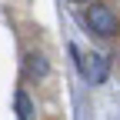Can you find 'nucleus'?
<instances>
[{
  "mask_svg": "<svg viewBox=\"0 0 120 120\" xmlns=\"http://www.w3.org/2000/svg\"><path fill=\"white\" fill-rule=\"evenodd\" d=\"M87 23H90V30H94L97 37H113L117 30H120L117 13H113L107 4H90V7H87Z\"/></svg>",
  "mask_w": 120,
  "mask_h": 120,
  "instance_id": "nucleus-1",
  "label": "nucleus"
},
{
  "mask_svg": "<svg viewBox=\"0 0 120 120\" xmlns=\"http://www.w3.org/2000/svg\"><path fill=\"white\" fill-rule=\"evenodd\" d=\"M73 57H77V67H80V73H83L87 83H103L107 80V73H110V60L107 57H100V53H80L77 47H73Z\"/></svg>",
  "mask_w": 120,
  "mask_h": 120,
  "instance_id": "nucleus-2",
  "label": "nucleus"
},
{
  "mask_svg": "<svg viewBox=\"0 0 120 120\" xmlns=\"http://www.w3.org/2000/svg\"><path fill=\"white\" fill-rule=\"evenodd\" d=\"M23 70H27L30 80H43V77L50 73V64H47L43 53H27V57H23Z\"/></svg>",
  "mask_w": 120,
  "mask_h": 120,
  "instance_id": "nucleus-3",
  "label": "nucleus"
},
{
  "mask_svg": "<svg viewBox=\"0 0 120 120\" xmlns=\"http://www.w3.org/2000/svg\"><path fill=\"white\" fill-rule=\"evenodd\" d=\"M17 120H34V103H30L27 90H17Z\"/></svg>",
  "mask_w": 120,
  "mask_h": 120,
  "instance_id": "nucleus-4",
  "label": "nucleus"
}]
</instances>
